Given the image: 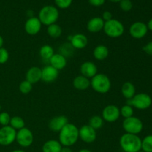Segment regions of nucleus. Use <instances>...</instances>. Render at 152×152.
<instances>
[{
    "label": "nucleus",
    "instance_id": "bb28decb",
    "mask_svg": "<svg viewBox=\"0 0 152 152\" xmlns=\"http://www.w3.org/2000/svg\"><path fill=\"white\" fill-rule=\"evenodd\" d=\"M9 126H11L16 131H19L25 128V123L22 117H19V116H14V117H11V119H10Z\"/></svg>",
    "mask_w": 152,
    "mask_h": 152
},
{
    "label": "nucleus",
    "instance_id": "393cba45",
    "mask_svg": "<svg viewBox=\"0 0 152 152\" xmlns=\"http://www.w3.org/2000/svg\"><path fill=\"white\" fill-rule=\"evenodd\" d=\"M54 54V50L50 45H44L39 49V55L45 60H49Z\"/></svg>",
    "mask_w": 152,
    "mask_h": 152
},
{
    "label": "nucleus",
    "instance_id": "7ed1b4c3",
    "mask_svg": "<svg viewBox=\"0 0 152 152\" xmlns=\"http://www.w3.org/2000/svg\"><path fill=\"white\" fill-rule=\"evenodd\" d=\"M59 13L58 9L52 5L44 6L39 12L38 19L42 25H49L56 23L59 19Z\"/></svg>",
    "mask_w": 152,
    "mask_h": 152
},
{
    "label": "nucleus",
    "instance_id": "f257e3e1",
    "mask_svg": "<svg viewBox=\"0 0 152 152\" xmlns=\"http://www.w3.org/2000/svg\"><path fill=\"white\" fill-rule=\"evenodd\" d=\"M78 140L79 129L73 123H68L59 132V142L62 146H72L77 143Z\"/></svg>",
    "mask_w": 152,
    "mask_h": 152
},
{
    "label": "nucleus",
    "instance_id": "a18cd8bd",
    "mask_svg": "<svg viewBox=\"0 0 152 152\" xmlns=\"http://www.w3.org/2000/svg\"><path fill=\"white\" fill-rule=\"evenodd\" d=\"M110 1H111V2H114V3H117V2H120L121 0H109Z\"/></svg>",
    "mask_w": 152,
    "mask_h": 152
},
{
    "label": "nucleus",
    "instance_id": "de8ad7c7",
    "mask_svg": "<svg viewBox=\"0 0 152 152\" xmlns=\"http://www.w3.org/2000/svg\"><path fill=\"white\" fill-rule=\"evenodd\" d=\"M1 105H0V111H1Z\"/></svg>",
    "mask_w": 152,
    "mask_h": 152
},
{
    "label": "nucleus",
    "instance_id": "c756f323",
    "mask_svg": "<svg viewBox=\"0 0 152 152\" xmlns=\"http://www.w3.org/2000/svg\"><path fill=\"white\" fill-rule=\"evenodd\" d=\"M120 116L123 117V118H129L131 117H133L134 114V108L133 107L131 106V105H127L126 104L125 105H123L121 108L120 109Z\"/></svg>",
    "mask_w": 152,
    "mask_h": 152
},
{
    "label": "nucleus",
    "instance_id": "4468645a",
    "mask_svg": "<svg viewBox=\"0 0 152 152\" xmlns=\"http://www.w3.org/2000/svg\"><path fill=\"white\" fill-rule=\"evenodd\" d=\"M68 123V120L65 116L59 115L53 117L49 121L48 127L50 131L59 133L61 130Z\"/></svg>",
    "mask_w": 152,
    "mask_h": 152
},
{
    "label": "nucleus",
    "instance_id": "412c9836",
    "mask_svg": "<svg viewBox=\"0 0 152 152\" xmlns=\"http://www.w3.org/2000/svg\"><path fill=\"white\" fill-rule=\"evenodd\" d=\"M73 86L79 91H86L91 86V80L83 75L76 77L73 80Z\"/></svg>",
    "mask_w": 152,
    "mask_h": 152
},
{
    "label": "nucleus",
    "instance_id": "37998d69",
    "mask_svg": "<svg viewBox=\"0 0 152 152\" xmlns=\"http://www.w3.org/2000/svg\"><path fill=\"white\" fill-rule=\"evenodd\" d=\"M79 152H92L91 151H90L89 149H86V148H83V149H81L79 151Z\"/></svg>",
    "mask_w": 152,
    "mask_h": 152
},
{
    "label": "nucleus",
    "instance_id": "72a5a7b5",
    "mask_svg": "<svg viewBox=\"0 0 152 152\" xmlns=\"http://www.w3.org/2000/svg\"><path fill=\"white\" fill-rule=\"evenodd\" d=\"M120 7L123 11L129 12L133 7V4L131 0H121L120 1Z\"/></svg>",
    "mask_w": 152,
    "mask_h": 152
},
{
    "label": "nucleus",
    "instance_id": "423d86ee",
    "mask_svg": "<svg viewBox=\"0 0 152 152\" xmlns=\"http://www.w3.org/2000/svg\"><path fill=\"white\" fill-rule=\"evenodd\" d=\"M152 99L151 96L145 93H140L135 94L132 99H127L126 104L134 107L139 110H145L151 105Z\"/></svg>",
    "mask_w": 152,
    "mask_h": 152
},
{
    "label": "nucleus",
    "instance_id": "c9c22d12",
    "mask_svg": "<svg viewBox=\"0 0 152 152\" xmlns=\"http://www.w3.org/2000/svg\"><path fill=\"white\" fill-rule=\"evenodd\" d=\"M55 4L61 9H66L71 6L73 0H54Z\"/></svg>",
    "mask_w": 152,
    "mask_h": 152
},
{
    "label": "nucleus",
    "instance_id": "c03bdc74",
    "mask_svg": "<svg viewBox=\"0 0 152 152\" xmlns=\"http://www.w3.org/2000/svg\"><path fill=\"white\" fill-rule=\"evenodd\" d=\"M11 152H25V151L21 149H16V150H13V151H12Z\"/></svg>",
    "mask_w": 152,
    "mask_h": 152
},
{
    "label": "nucleus",
    "instance_id": "4be33fe9",
    "mask_svg": "<svg viewBox=\"0 0 152 152\" xmlns=\"http://www.w3.org/2000/svg\"><path fill=\"white\" fill-rule=\"evenodd\" d=\"M62 145L59 140H49L42 145V152H61Z\"/></svg>",
    "mask_w": 152,
    "mask_h": 152
},
{
    "label": "nucleus",
    "instance_id": "f704fd0d",
    "mask_svg": "<svg viewBox=\"0 0 152 152\" xmlns=\"http://www.w3.org/2000/svg\"><path fill=\"white\" fill-rule=\"evenodd\" d=\"M9 59V53L4 48H0V65L6 63Z\"/></svg>",
    "mask_w": 152,
    "mask_h": 152
},
{
    "label": "nucleus",
    "instance_id": "1a4fd4ad",
    "mask_svg": "<svg viewBox=\"0 0 152 152\" xmlns=\"http://www.w3.org/2000/svg\"><path fill=\"white\" fill-rule=\"evenodd\" d=\"M16 131L11 126H2L0 129V145L7 146L16 141Z\"/></svg>",
    "mask_w": 152,
    "mask_h": 152
},
{
    "label": "nucleus",
    "instance_id": "b1692460",
    "mask_svg": "<svg viewBox=\"0 0 152 152\" xmlns=\"http://www.w3.org/2000/svg\"><path fill=\"white\" fill-rule=\"evenodd\" d=\"M109 54V50L108 47L104 45H99L94 48L93 51L94 57L99 61L105 60Z\"/></svg>",
    "mask_w": 152,
    "mask_h": 152
},
{
    "label": "nucleus",
    "instance_id": "c85d7f7f",
    "mask_svg": "<svg viewBox=\"0 0 152 152\" xmlns=\"http://www.w3.org/2000/svg\"><path fill=\"white\" fill-rule=\"evenodd\" d=\"M142 151L144 152H152V134L147 135L142 140Z\"/></svg>",
    "mask_w": 152,
    "mask_h": 152
},
{
    "label": "nucleus",
    "instance_id": "0eeeda50",
    "mask_svg": "<svg viewBox=\"0 0 152 152\" xmlns=\"http://www.w3.org/2000/svg\"><path fill=\"white\" fill-rule=\"evenodd\" d=\"M123 128L126 133L138 135L143 129V123L140 119L136 117H131L124 119Z\"/></svg>",
    "mask_w": 152,
    "mask_h": 152
},
{
    "label": "nucleus",
    "instance_id": "a19ab883",
    "mask_svg": "<svg viewBox=\"0 0 152 152\" xmlns=\"http://www.w3.org/2000/svg\"><path fill=\"white\" fill-rule=\"evenodd\" d=\"M147 28H148V30H150V31H152V19L148 21V24H147Z\"/></svg>",
    "mask_w": 152,
    "mask_h": 152
},
{
    "label": "nucleus",
    "instance_id": "f03ea898",
    "mask_svg": "<svg viewBox=\"0 0 152 152\" xmlns=\"http://www.w3.org/2000/svg\"><path fill=\"white\" fill-rule=\"evenodd\" d=\"M120 145L124 152H138L142 149V140L138 135L126 133L120 137Z\"/></svg>",
    "mask_w": 152,
    "mask_h": 152
},
{
    "label": "nucleus",
    "instance_id": "cd10ccee",
    "mask_svg": "<svg viewBox=\"0 0 152 152\" xmlns=\"http://www.w3.org/2000/svg\"><path fill=\"white\" fill-rule=\"evenodd\" d=\"M104 124V120L102 118V117L98 115L93 116L92 117H91V119L89 120L88 125L91 127L93 128L95 130H97V129H101L102 127Z\"/></svg>",
    "mask_w": 152,
    "mask_h": 152
},
{
    "label": "nucleus",
    "instance_id": "ea45409f",
    "mask_svg": "<svg viewBox=\"0 0 152 152\" xmlns=\"http://www.w3.org/2000/svg\"><path fill=\"white\" fill-rule=\"evenodd\" d=\"M61 152H73L71 148L70 147H65L62 146V150H61Z\"/></svg>",
    "mask_w": 152,
    "mask_h": 152
},
{
    "label": "nucleus",
    "instance_id": "49530a36",
    "mask_svg": "<svg viewBox=\"0 0 152 152\" xmlns=\"http://www.w3.org/2000/svg\"><path fill=\"white\" fill-rule=\"evenodd\" d=\"M138 152H144V151H142V150H140V151H138Z\"/></svg>",
    "mask_w": 152,
    "mask_h": 152
},
{
    "label": "nucleus",
    "instance_id": "7c9ffc66",
    "mask_svg": "<svg viewBox=\"0 0 152 152\" xmlns=\"http://www.w3.org/2000/svg\"><path fill=\"white\" fill-rule=\"evenodd\" d=\"M32 88L33 84H31L30 82L27 81L26 80L21 82L19 86V91H20L22 94H28L32 91Z\"/></svg>",
    "mask_w": 152,
    "mask_h": 152
},
{
    "label": "nucleus",
    "instance_id": "2eb2a0df",
    "mask_svg": "<svg viewBox=\"0 0 152 152\" xmlns=\"http://www.w3.org/2000/svg\"><path fill=\"white\" fill-rule=\"evenodd\" d=\"M59 77V71L52 67L47 65L42 69V80L46 83H53Z\"/></svg>",
    "mask_w": 152,
    "mask_h": 152
},
{
    "label": "nucleus",
    "instance_id": "aec40b11",
    "mask_svg": "<svg viewBox=\"0 0 152 152\" xmlns=\"http://www.w3.org/2000/svg\"><path fill=\"white\" fill-rule=\"evenodd\" d=\"M104 24L102 17H94L88 22L87 29L91 33H98L103 30Z\"/></svg>",
    "mask_w": 152,
    "mask_h": 152
},
{
    "label": "nucleus",
    "instance_id": "dca6fc26",
    "mask_svg": "<svg viewBox=\"0 0 152 152\" xmlns=\"http://www.w3.org/2000/svg\"><path fill=\"white\" fill-rule=\"evenodd\" d=\"M80 72L84 77L88 79H91L97 74V67L94 62L87 61L83 62L80 66Z\"/></svg>",
    "mask_w": 152,
    "mask_h": 152
},
{
    "label": "nucleus",
    "instance_id": "2f4dec72",
    "mask_svg": "<svg viewBox=\"0 0 152 152\" xmlns=\"http://www.w3.org/2000/svg\"><path fill=\"white\" fill-rule=\"evenodd\" d=\"M73 48L71 44H68V43H65V44L62 45L60 47L59 49V53H61L62 55H63L65 57H66V56H69L70 53H73Z\"/></svg>",
    "mask_w": 152,
    "mask_h": 152
},
{
    "label": "nucleus",
    "instance_id": "9d476101",
    "mask_svg": "<svg viewBox=\"0 0 152 152\" xmlns=\"http://www.w3.org/2000/svg\"><path fill=\"white\" fill-rule=\"evenodd\" d=\"M120 117V108L115 105H108L102 111V118L108 123H114Z\"/></svg>",
    "mask_w": 152,
    "mask_h": 152
},
{
    "label": "nucleus",
    "instance_id": "4c0bfd02",
    "mask_svg": "<svg viewBox=\"0 0 152 152\" xmlns=\"http://www.w3.org/2000/svg\"><path fill=\"white\" fill-rule=\"evenodd\" d=\"M105 0H88V2L90 4L94 7H99L104 4Z\"/></svg>",
    "mask_w": 152,
    "mask_h": 152
},
{
    "label": "nucleus",
    "instance_id": "20e7f679",
    "mask_svg": "<svg viewBox=\"0 0 152 152\" xmlns=\"http://www.w3.org/2000/svg\"><path fill=\"white\" fill-rule=\"evenodd\" d=\"M91 86L94 91L99 94L108 93L111 88L109 77L104 74H97L91 80Z\"/></svg>",
    "mask_w": 152,
    "mask_h": 152
},
{
    "label": "nucleus",
    "instance_id": "f8f14e48",
    "mask_svg": "<svg viewBox=\"0 0 152 152\" xmlns=\"http://www.w3.org/2000/svg\"><path fill=\"white\" fill-rule=\"evenodd\" d=\"M129 33L133 38L137 39H142L148 33L147 25L142 22H134L129 28Z\"/></svg>",
    "mask_w": 152,
    "mask_h": 152
},
{
    "label": "nucleus",
    "instance_id": "f3484780",
    "mask_svg": "<svg viewBox=\"0 0 152 152\" xmlns=\"http://www.w3.org/2000/svg\"><path fill=\"white\" fill-rule=\"evenodd\" d=\"M70 42H71V45H72V47L75 49H78V50L84 49L88 43V37L83 34H76L71 36Z\"/></svg>",
    "mask_w": 152,
    "mask_h": 152
},
{
    "label": "nucleus",
    "instance_id": "a878e982",
    "mask_svg": "<svg viewBox=\"0 0 152 152\" xmlns=\"http://www.w3.org/2000/svg\"><path fill=\"white\" fill-rule=\"evenodd\" d=\"M47 33L50 37L53 39H56L61 37L62 34V28L59 25L54 23L48 26Z\"/></svg>",
    "mask_w": 152,
    "mask_h": 152
},
{
    "label": "nucleus",
    "instance_id": "6ab92c4d",
    "mask_svg": "<svg viewBox=\"0 0 152 152\" xmlns=\"http://www.w3.org/2000/svg\"><path fill=\"white\" fill-rule=\"evenodd\" d=\"M49 62H50V65H51L58 71L64 69L67 65L66 57L59 53H54L53 56L49 59Z\"/></svg>",
    "mask_w": 152,
    "mask_h": 152
},
{
    "label": "nucleus",
    "instance_id": "9b49d317",
    "mask_svg": "<svg viewBox=\"0 0 152 152\" xmlns=\"http://www.w3.org/2000/svg\"><path fill=\"white\" fill-rule=\"evenodd\" d=\"M79 138L86 143H92L96 139V132L88 124L79 129Z\"/></svg>",
    "mask_w": 152,
    "mask_h": 152
},
{
    "label": "nucleus",
    "instance_id": "ddd939ff",
    "mask_svg": "<svg viewBox=\"0 0 152 152\" xmlns=\"http://www.w3.org/2000/svg\"><path fill=\"white\" fill-rule=\"evenodd\" d=\"M42 25L38 17L33 16V17L28 18L25 24V32L31 36L37 35L41 31Z\"/></svg>",
    "mask_w": 152,
    "mask_h": 152
},
{
    "label": "nucleus",
    "instance_id": "a211bd4d",
    "mask_svg": "<svg viewBox=\"0 0 152 152\" xmlns=\"http://www.w3.org/2000/svg\"><path fill=\"white\" fill-rule=\"evenodd\" d=\"M25 80L31 84H36L42 80V69L39 67L34 66L27 71L25 74Z\"/></svg>",
    "mask_w": 152,
    "mask_h": 152
},
{
    "label": "nucleus",
    "instance_id": "58836bf2",
    "mask_svg": "<svg viewBox=\"0 0 152 152\" xmlns=\"http://www.w3.org/2000/svg\"><path fill=\"white\" fill-rule=\"evenodd\" d=\"M102 19H103L104 22H108V21L112 19V13L110 11H105L102 13Z\"/></svg>",
    "mask_w": 152,
    "mask_h": 152
},
{
    "label": "nucleus",
    "instance_id": "5701e85b",
    "mask_svg": "<svg viewBox=\"0 0 152 152\" xmlns=\"http://www.w3.org/2000/svg\"><path fill=\"white\" fill-rule=\"evenodd\" d=\"M121 93L126 99H130L136 94L134 85L131 82H126L121 87Z\"/></svg>",
    "mask_w": 152,
    "mask_h": 152
},
{
    "label": "nucleus",
    "instance_id": "473e14b6",
    "mask_svg": "<svg viewBox=\"0 0 152 152\" xmlns=\"http://www.w3.org/2000/svg\"><path fill=\"white\" fill-rule=\"evenodd\" d=\"M10 119H11V117H10V114L6 111L0 113V124L2 126H9Z\"/></svg>",
    "mask_w": 152,
    "mask_h": 152
},
{
    "label": "nucleus",
    "instance_id": "6e6552de",
    "mask_svg": "<svg viewBox=\"0 0 152 152\" xmlns=\"http://www.w3.org/2000/svg\"><path fill=\"white\" fill-rule=\"evenodd\" d=\"M34 137L33 132L28 128H23L16 132V141L22 148H28L33 144Z\"/></svg>",
    "mask_w": 152,
    "mask_h": 152
},
{
    "label": "nucleus",
    "instance_id": "79ce46f5",
    "mask_svg": "<svg viewBox=\"0 0 152 152\" xmlns=\"http://www.w3.org/2000/svg\"><path fill=\"white\" fill-rule=\"evenodd\" d=\"M3 45H4V39H3L2 37L0 35V48H2Z\"/></svg>",
    "mask_w": 152,
    "mask_h": 152
},
{
    "label": "nucleus",
    "instance_id": "e433bc0d",
    "mask_svg": "<svg viewBox=\"0 0 152 152\" xmlns=\"http://www.w3.org/2000/svg\"><path fill=\"white\" fill-rule=\"evenodd\" d=\"M142 50H143V51L145 52V53H146L148 55L152 56V41L147 43V44L142 48Z\"/></svg>",
    "mask_w": 152,
    "mask_h": 152
},
{
    "label": "nucleus",
    "instance_id": "39448f33",
    "mask_svg": "<svg viewBox=\"0 0 152 152\" xmlns=\"http://www.w3.org/2000/svg\"><path fill=\"white\" fill-rule=\"evenodd\" d=\"M105 35L111 38H119L124 34L125 27L120 21L112 19L105 22L103 28Z\"/></svg>",
    "mask_w": 152,
    "mask_h": 152
}]
</instances>
